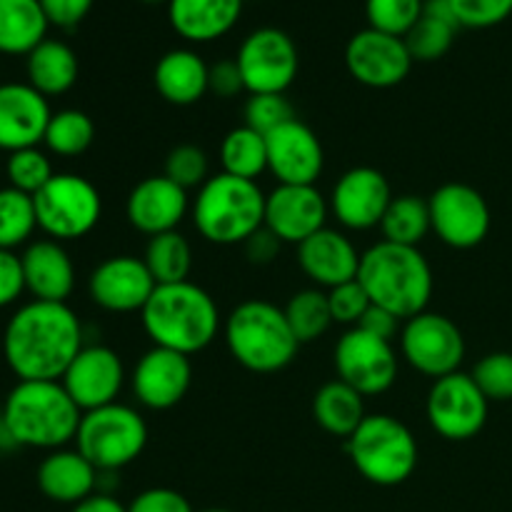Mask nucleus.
Wrapping results in <instances>:
<instances>
[{
    "label": "nucleus",
    "instance_id": "1",
    "mask_svg": "<svg viewBox=\"0 0 512 512\" xmlns=\"http://www.w3.org/2000/svg\"><path fill=\"white\" fill-rule=\"evenodd\" d=\"M83 348V323L68 303L30 300L3 333V358L18 380H60Z\"/></svg>",
    "mask_w": 512,
    "mask_h": 512
},
{
    "label": "nucleus",
    "instance_id": "2",
    "mask_svg": "<svg viewBox=\"0 0 512 512\" xmlns=\"http://www.w3.org/2000/svg\"><path fill=\"white\" fill-rule=\"evenodd\" d=\"M18 448L60 450L75 443L83 410L60 380H18L0 410Z\"/></svg>",
    "mask_w": 512,
    "mask_h": 512
},
{
    "label": "nucleus",
    "instance_id": "3",
    "mask_svg": "<svg viewBox=\"0 0 512 512\" xmlns=\"http://www.w3.org/2000/svg\"><path fill=\"white\" fill-rule=\"evenodd\" d=\"M140 320L150 343L188 358L208 348L223 325L213 295L190 280L158 285L140 310Z\"/></svg>",
    "mask_w": 512,
    "mask_h": 512
},
{
    "label": "nucleus",
    "instance_id": "4",
    "mask_svg": "<svg viewBox=\"0 0 512 512\" xmlns=\"http://www.w3.org/2000/svg\"><path fill=\"white\" fill-rule=\"evenodd\" d=\"M358 280L370 303L395 313L403 323L428 310L435 288L433 268L420 248L395 245L388 240H380L365 250Z\"/></svg>",
    "mask_w": 512,
    "mask_h": 512
},
{
    "label": "nucleus",
    "instance_id": "5",
    "mask_svg": "<svg viewBox=\"0 0 512 512\" xmlns=\"http://www.w3.org/2000/svg\"><path fill=\"white\" fill-rule=\"evenodd\" d=\"M223 335L235 363L258 375L285 370L300 348L285 310L268 300H245L235 305L225 318Z\"/></svg>",
    "mask_w": 512,
    "mask_h": 512
},
{
    "label": "nucleus",
    "instance_id": "6",
    "mask_svg": "<svg viewBox=\"0 0 512 512\" xmlns=\"http://www.w3.org/2000/svg\"><path fill=\"white\" fill-rule=\"evenodd\" d=\"M190 213L203 240L213 245H243L265 225V193L255 180L228 173L210 175L195 195Z\"/></svg>",
    "mask_w": 512,
    "mask_h": 512
},
{
    "label": "nucleus",
    "instance_id": "7",
    "mask_svg": "<svg viewBox=\"0 0 512 512\" xmlns=\"http://www.w3.org/2000/svg\"><path fill=\"white\" fill-rule=\"evenodd\" d=\"M350 463L368 483L395 488L405 483L418 468V440L403 420L393 415H368L353 435L345 440Z\"/></svg>",
    "mask_w": 512,
    "mask_h": 512
},
{
    "label": "nucleus",
    "instance_id": "8",
    "mask_svg": "<svg viewBox=\"0 0 512 512\" xmlns=\"http://www.w3.org/2000/svg\"><path fill=\"white\" fill-rule=\"evenodd\" d=\"M148 425L143 415L125 403H110L83 413L75 435V448L100 470L118 473L143 455Z\"/></svg>",
    "mask_w": 512,
    "mask_h": 512
},
{
    "label": "nucleus",
    "instance_id": "9",
    "mask_svg": "<svg viewBox=\"0 0 512 512\" xmlns=\"http://www.w3.org/2000/svg\"><path fill=\"white\" fill-rule=\"evenodd\" d=\"M38 230L58 243H70L93 233L103 215L100 190L78 173H55L53 180L33 195Z\"/></svg>",
    "mask_w": 512,
    "mask_h": 512
},
{
    "label": "nucleus",
    "instance_id": "10",
    "mask_svg": "<svg viewBox=\"0 0 512 512\" xmlns=\"http://www.w3.org/2000/svg\"><path fill=\"white\" fill-rule=\"evenodd\" d=\"M490 400L468 373H450L433 380L425 400V418L450 443L473 440L488 423Z\"/></svg>",
    "mask_w": 512,
    "mask_h": 512
},
{
    "label": "nucleus",
    "instance_id": "11",
    "mask_svg": "<svg viewBox=\"0 0 512 512\" xmlns=\"http://www.w3.org/2000/svg\"><path fill=\"white\" fill-rule=\"evenodd\" d=\"M400 355L425 378H445L458 373L465 360L463 330L440 313H418L400 330Z\"/></svg>",
    "mask_w": 512,
    "mask_h": 512
},
{
    "label": "nucleus",
    "instance_id": "12",
    "mask_svg": "<svg viewBox=\"0 0 512 512\" xmlns=\"http://www.w3.org/2000/svg\"><path fill=\"white\" fill-rule=\"evenodd\" d=\"M235 63L243 75L245 93H285L298 78V45L285 30L265 25L245 35Z\"/></svg>",
    "mask_w": 512,
    "mask_h": 512
},
{
    "label": "nucleus",
    "instance_id": "13",
    "mask_svg": "<svg viewBox=\"0 0 512 512\" xmlns=\"http://www.w3.org/2000/svg\"><path fill=\"white\" fill-rule=\"evenodd\" d=\"M338 380L358 390L363 398L388 393L398 380L400 360L393 343L360 328H348L335 343L333 353Z\"/></svg>",
    "mask_w": 512,
    "mask_h": 512
},
{
    "label": "nucleus",
    "instance_id": "14",
    "mask_svg": "<svg viewBox=\"0 0 512 512\" xmlns=\"http://www.w3.org/2000/svg\"><path fill=\"white\" fill-rule=\"evenodd\" d=\"M430 223L440 243L455 250L478 248L490 233L488 200L480 190L465 183H445L428 198Z\"/></svg>",
    "mask_w": 512,
    "mask_h": 512
},
{
    "label": "nucleus",
    "instance_id": "15",
    "mask_svg": "<svg viewBox=\"0 0 512 512\" xmlns=\"http://www.w3.org/2000/svg\"><path fill=\"white\" fill-rule=\"evenodd\" d=\"M413 63L405 38L383 30L363 28L345 45L348 73L368 88H395L408 78Z\"/></svg>",
    "mask_w": 512,
    "mask_h": 512
},
{
    "label": "nucleus",
    "instance_id": "16",
    "mask_svg": "<svg viewBox=\"0 0 512 512\" xmlns=\"http://www.w3.org/2000/svg\"><path fill=\"white\" fill-rule=\"evenodd\" d=\"M388 178L378 168L358 165L350 168L333 185L328 205L343 228L348 230H370L380 228L383 215L393 200Z\"/></svg>",
    "mask_w": 512,
    "mask_h": 512
},
{
    "label": "nucleus",
    "instance_id": "17",
    "mask_svg": "<svg viewBox=\"0 0 512 512\" xmlns=\"http://www.w3.org/2000/svg\"><path fill=\"white\" fill-rule=\"evenodd\" d=\"M125 365L120 355L108 345H85L68 370L63 373L60 383L68 390L83 413L95 408H105L118 403V395L125 385Z\"/></svg>",
    "mask_w": 512,
    "mask_h": 512
},
{
    "label": "nucleus",
    "instance_id": "18",
    "mask_svg": "<svg viewBox=\"0 0 512 512\" xmlns=\"http://www.w3.org/2000/svg\"><path fill=\"white\" fill-rule=\"evenodd\" d=\"M158 288L143 258L113 255L95 265L88 278V295L105 313H140Z\"/></svg>",
    "mask_w": 512,
    "mask_h": 512
},
{
    "label": "nucleus",
    "instance_id": "19",
    "mask_svg": "<svg viewBox=\"0 0 512 512\" xmlns=\"http://www.w3.org/2000/svg\"><path fill=\"white\" fill-rule=\"evenodd\" d=\"M330 215L328 198L315 185H283L265 195V228L280 243L300 245L325 228Z\"/></svg>",
    "mask_w": 512,
    "mask_h": 512
},
{
    "label": "nucleus",
    "instance_id": "20",
    "mask_svg": "<svg viewBox=\"0 0 512 512\" xmlns=\"http://www.w3.org/2000/svg\"><path fill=\"white\" fill-rule=\"evenodd\" d=\"M193 383V363L188 355L168 348H153L143 353L130 373V388L135 400L148 410H170L188 395Z\"/></svg>",
    "mask_w": 512,
    "mask_h": 512
},
{
    "label": "nucleus",
    "instance_id": "21",
    "mask_svg": "<svg viewBox=\"0 0 512 512\" xmlns=\"http://www.w3.org/2000/svg\"><path fill=\"white\" fill-rule=\"evenodd\" d=\"M268 170L283 185H315L323 175V143L310 125L293 118L265 135Z\"/></svg>",
    "mask_w": 512,
    "mask_h": 512
},
{
    "label": "nucleus",
    "instance_id": "22",
    "mask_svg": "<svg viewBox=\"0 0 512 512\" xmlns=\"http://www.w3.org/2000/svg\"><path fill=\"white\" fill-rule=\"evenodd\" d=\"M188 190L180 188L165 175L143 178L125 200V218L138 233L155 238V235L178 230L190 210Z\"/></svg>",
    "mask_w": 512,
    "mask_h": 512
},
{
    "label": "nucleus",
    "instance_id": "23",
    "mask_svg": "<svg viewBox=\"0 0 512 512\" xmlns=\"http://www.w3.org/2000/svg\"><path fill=\"white\" fill-rule=\"evenodd\" d=\"M50 103L28 83H0V153H15L43 143Z\"/></svg>",
    "mask_w": 512,
    "mask_h": 512
},
{
    "label": "nucleus",
    "instance_id": "24",
    "mask_svg": "<svg viewBox=\"0 0 512 512\" xmlns=\"http://www.w3.org/2000/svg\"><path fill=\"white\" fill-rule=\"evenodd\" d=\"M360 258L363 253H358L353 240L328 225L298 245L300 270L313 280L315 288L323 290H333L358 278Z\"/></svg>",
    "mask_w": 512,
    "mask_h": 512
},
{
    "label": "nucleus",
    "instance_id": "25",
    "mask_svg": "<svg viewBox=\"0 0 512 512\" xmlns=\"http://www.w3.org/2000/svg\"><path fill=\"white\" fill-rule=\"evenodd\" d=\"M25 293L45 303H68L75 290V265L63 243L53 238L30 240L20 253Z\"/></svg>",
    "mask_w": 512,
    "mask_h": 512
},
{
    "label": "nucleus",
    "instance_id": "26",
    "mask_svg": "<svg viewBox=\"0 0 512 512\" xmlns=\"http://www.w3.org/2000/svg\"><path fill=\"white\" fill-rule=\"evenodd\" d=\"M38 490L58 505H78L100 493V470L78 448L50 450L38 465Z\"/></svg>",
    "mask_w": 512,
    "mask_h": 512
},
{
    "label": "nucleus",
    "instance_id": "27",
    "mask_svg": "<svg viewBox=\"0 0 512 512\" xmlns=\"http://www.w3.org/2000/svg\"><path fill=\"white\" fill-rule=\"evenodd\" d=\"M210 65L198 50L173 48L160 55L153 70V83L160 98L170 105H195L205 98L208 90Z\"/></svg>",
    "mask_w": 512,
    "mask_h": 512
},
{
    "label": "nucleus",
    "instance_id": "28",
    "mask_svg": "<svg viewBox=\"0 0 512 512\" xmlns=\"http://www.w3.org/2000/svg\"><path fill=\"white\" fill-rule=\"evenodd\" d=\"M243 0H170L168 20L188 43H213L238 25Z\"/></svg>",
    "mask_w": 512,
    "mask_h": 512
},
{
    "label": "nucleus",
    "instance_id": "29",
    "mask_svg": "<svg viewBox=\"0 0 512 512\" xmlns=\"http://www.w3.org/2000/svg\"><path fill=\"white\" fill-rule=\"evenodd\" d=\"M80 63L75 50L68 43L55 38H45L38 48L25 55V83L33 85L45 98L65 95L78 83Z\"/></svg>",
    "mask_w": 512,
    "mask_h": 512
},
{
    "label": "nucleus",
    "instance_id": "30",
    "mask_svg": "<svg viewBox=\"0 0 512 512\" xmlns=\"http://www.w3.org/2000/svg\"><path fill=\"white\" fill-rule=\"evenodd\" d=\"M40 0H0V55H28L48 38Z\"/></svg>",
    "mask_w": 512,
    "mask_h": 512
},
{
    "label": "nucleus",
    "instance_id": "31",
    "mask_svg": "<svg viewBox=\"0 0 512 512\" xmlns=\"http://www.w3.org/2000/svg\"><path fill=\"white\" fill-rule=\"evenodd\" d=\"M313 418L333 438L348 440L358 425L368 418L365 398L343 380H330L315 393Z\"/></svg>",
    "mask_w": 512,
    "mask_h": 512
},
{
    "label": "nucleus",
    "instance_id": "32",
    "mask_svg": "<svg viewBox=\"0 0 512 512\" xmlns=\"http://www.w3.org/2000/svg\"><path fill=\"white\" fill-rule=\"evenodd\" d=\"M458 28L460 23L450 8V0H425L423 18L405 35V45L413 60L433 63L453 48Z\"/></svg>",
    "mask_w": 512,
    "mask_h": 512
},
{
    "label": "nucleus",
    "instance_id": "33",
    "mask_svg": "<svg viewBox=\"0 0 512 512\" xmlns=\"http://www.w3.org/2000/svg\"><path fill=\"white\" fill-rule=\"evenodd\" d=\"M380 233L388 243L418 248L428 238V233H433L428 200L418 195H395L383 215Z\"/></svg>",
    "mask_w": 512,
    "mask_h": 512
},
{
    "label": "nucleus",
    "instance_id": "34",
    "mask_svg": "<svg viewBox=\"0 0 512 512\" xmlns=\"http://www.w3.org/2000/svg\"><path fill=\"white\" fill-rule=\"evenodd\" d=\"M220 165L223 173L243 180H255L268 170V143L265 135L248 125L230 130L220 143Z\"/></svg>",
    "mask_w": 512,
    "mask_h": 512
},
{
    "label": "nucleus",
    "instance_id": "35",
    "mask_svg": "<svg viewBox=\"0 0 512 512\" xmlns=\"http://www.w3.org/2000/svg\"><path fill=\"white\" fill-rule=\"evenodd\" d=\"M143 263L148 265L155 285L183 283L193 270V248L180 230H170L148 240Z\"/></svg>",
    "mask_w": 512,
    "mask_h": 512
},
{
    "label": "nucleus",
    "instance_id": "36",
    "mask_svg": "<svg viewBox=\"0 0 512 512\" xmlns=\"http://www.w3.org/2000/svg\"><path fill=\"white\" fill-rule=\"evenodd\" d=\"M93 140V118L78 108H63L50 115L43 145L50 155H58V158H78L93 145Z\"/></svg>",
    "mask_w": 512,
    "mask_h": 512
},
{
    "label": "nucleus",
    "instance_id": "37",
    "mask_svg": "<svg viewBox=\"0 0 512 512\" xmlns=\"http://www.w3.org/2000/svg\"><path fill=\"white\" fill-rule=\"evenodd\" d=\"M285 318H288L290 330L298 338V343H313L323 338L333 325V313H330L328 290L323 288H305L290 295L285 305Z\"/></svg>",
    "mask_w": 512,
    "mask_h": 512
},
{
    "label": "nucleus",
    "instance_id": "38",
    "mask_svg": "<svg viewBox=\"0 0 512 512\" xmlns=\"http://www.w3.org/2000/svg\"><path fill=\"white\" fill-rule=\"evenodd\" d=\"M38 230V215H35L33 195L20 190L0 188V250H13L28 245L33 233Z\"/></svg>",
    "mask_w": 512,
    "mask_h": 512
},
{
    "label": "nucleus",
    "instance_id": "39",
    "mask_svg": "<svg viewBox=\"0 0 512 512\" xmlns=\"http://www.w3.org/2000/svg\"><path fill=\"white\" fill-rule=\"evenodd\" d=\"M53 175L55 170L50 153L40 148V145L15 150V153H8V160H5V178H8V185L25 195H38L53 180Z\"/></svg>",
    "mask_w": 512,
    "mask_h": 512
},
{
    "label": "nucleus",
    "instance_id": "40",
    "mask_svg": "<svg viewBox=\"0 0 512 512\" xmlns=\"http://www.w3.org/2000/svg\"><path fill=\"white\" fill-rule=\"evenodd\" d=\"M425 0H365L368 28L405 38L415 23L423 18Z\"/></svg>",
    "mask_w": 512,
    "mask_h": 512
},
{
    "label": "nucleus",
    "instance_id": "41",
    "mask_svg": "<svg viewBox=\"0 0 512 512\" xmlns=\"http://www.w3.org/2000/svg\"><path fill=\"white\" fill-rule=\"evenodd\" d=\"M165 178H170L173 183H178L183 190H195L203 188L210 178V158L203 148L193 143L175 145L173 150L165 158Z\"/></svg>",
    "mask_w": 512,
    "mask_h": 512
},
{
    "label": "nucleus",
    "instance_id": "42",
    "mask_svg": "<svg viewBox=\"0 0 512 512\" xmlns=\"http://www.w3.org/2000/svg\"><path fill=\"white\" fill-rule=\"evenodd\" d=\"M470 375L490 403L512 400V353H488L475 363Z\"/></svg>",
    "mask_w": 512,
    "mask_h": 512
},
{
    "label": "nucleus",
    "instance_id": "43",
    "mask_svg": "<svg viewBox=\"0 0 512 512\" xmlns=\"http://www.w3.org/2000/svg\"><path fill=\"white\" fill-rule=\"evenodd\" d=\"M245 125L258 133L268 135L275 128L285 125L288 120L295 118L293 103L285 98V93H263V95H250L245 103Z\"/></svg>",
    "mask_w": 512,
    "mask_h": 512
},
{
    "label": "nucleus",
    "instance_id": "44",
    "mask_svg": "<svg viewBox=\"0 0 512 512\" xmlns=\"http://www.w3.org/2000/svg\"><path fill=\"white\" fill-rule=\"evenodd\" d=\"M328 303L330 313H333V323L348 325V328H355L363 320V315L368 313L370 305H373L358 278L328 290Z\"/></svg>",
    "mask_w": 512,
    "mask_h": 512
},
{
    "label": "nucleus",
    "instance_id": "45",
    "mask_svg": "<svg viewBox=\"0 0 512 512\" xmlns=\"http://www.w3.org/2000/svg\"><path fill=\"white\" fill-rule=\"evenodd\" d=\"M460 28H493L512 15V0H450Z\"/></svg>",
    "mask_w": 512,
    "mask_h": 512
},
{
    "label": "nucleus",
    "instance_id": "46",
    "mask_svg": "<svg viewBox=\"0 0 512 512\" xmlns=\"http://www.w3.org/2000/svg\"><path fill=\"white\" fill-rule=\"evenodd\" d=\"M128 512H195L190 500L173 488H148L130 500Z\"/></svg>",
    "mask_w": 512,
    "mask_h": 512
},
{
    "label": "nucleus",
    "instance_id": "47",
    "mask_svg": "<svg viewBox=\"0 0 512 512\" xmlns=\"http://www.w3.org/2000/svg\"><path fill=\"white\" fill-rule=\"evenodd\" d=\"M23 293L25 280L20 255H15L13 250H0V310L18 303V298Z\"/></svg>",
    "mask_w": 512,
    "mask_h": 512
},
{
    "label": "nucleus",
    "instance_id": "48",
    "mask_svg": "<svg viewBox=\"0 0 512 512\" xmlns=\"http://www.w3.org/2000/svg\"><path fill=\"white\" fill-rule=\"evenodd\" d=\"M208 90L223 100L238 98L240 93H245L243 75H240V68H238V63H235V58L233 60H218V63L210 65Z\"/></svg>",
    "mask_w": 512,
    "mask_h": 512
},
{
    "label": "nucleus",
    "instance_id": "49",
    "mask_svg": "<svg viewBox=\"0 0 512 512\" xmlns=\"http://www.w3.org/2000/svg\"><path fill=\"white\" fill-rule=\"evenodd\" d=\"M95 0H40L43 5V13L48 18L50 25H58V28H75L85 20V15L90 13Z\"/></svg>",
    "mask_w": 512,
    "mask_h": 512
},
{
    "label": "nucleus",
    "instance_id": "50",
    "mask_svg": "<svg viewBox=\"0 0 512 512\" xmlns=\"http://www.w3.org/2000/svg\"><path fill=\"white\" fill-rule=\"evenodd\" d=\"M355 328L365 330V333L375 335V338H383L393 343V340L400 335V330H403V320H400L395 313H390V310L380 308V305H370L368 313L363 315V320H360Z\"/></svg>",
    "mask_w": 512,
    "mask_h": 512
},
{
    "label": "nucleus",
    "instance_id": "51",
    "mask_svg": "<svg viewBox=\"0 0 512 512\" xmlns=\"http://www.w3.org/2000/svg\"><path fill=\"white\" fill-rule=\"evenodd\" d=\"M280 245L283 243L278 240V235L270 233V230L263 225V228L255 230V233L245 240L243 250H245V258H248L253 265H270L275 258H278Z\"/></svg>",
    "mask_w": 512,
    "mask_h": 512
},
{
    "label": "nucleus",
    "instance_id": "52",
    "mask_svg": "<svg viewBox=\"0 0 512 512\" xmlns=\"http://www.w3.org/2000/svg\"><path fill=\"white\" fill-rule=\"evenodd\" d=\"M70 512H128V505L120 503L118 498H113L110 493H95L88 500L75 505Z\"/></svg>",
    "mask_w": 512,
    "mask_h": 512
},
{
    "label": "nucleus",
    "instance_id": "53",
    "mask_svg": "<svg viewBox=\"0 0 512 512\" xmlns=\"http://www.w3.org/2000/svg\"><path fill=\"white\" fill-rule=\"evenodd\" d=\"M200 512H230V510H225V508H208V510H200Z\"/></svg>",
    "mask_w": 512,
    "mask_h": 512
},
{
    "label": "nucleus",
    "instance_id": "54",
    "mask_svg": "<svg viewBox=\"0 0 512 512\" xmlns=\"http://www.w3.org/2000/svg\"><path fill=\"white\" fill-rule=\"evenodd\" d=\"M143 3H170V0H143Z\"/></svg>",
    "mask_w": 512,
    "mask_h": 512
}]
</instances>
